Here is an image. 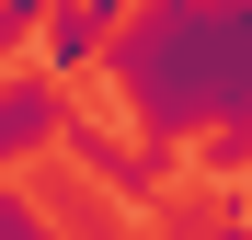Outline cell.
Returning a JSON list of instances; mask_svg holds the SVG:
<instances>
[{"mask_svg":"<svg viewBox=\"0 0 252 240\" xmlns=\"http://www.w3.org/2000/svg\"><path fill=\"white\" fill-rule=\"evenodd\" d=\"M126 126L160 149H206L218 172L252 160V12L241 0H138L103 46Z\"/></svg>","mask_w":252,"mask_h":240,"instance_id":"6da1fadb","label":"cell"},{"mask_svg":"<svg viewBox=\"0 0 252 240\" xmlns=\"http://www.w3.org/2000/svg\"><path fill=\"white\" fill-rule=\"evenodd\" d=\"M58 149H80V172H92L115 206H149V194H172V172H184V149L138 137L126 114H115V126H103V114H69V137H58Z\"/></svg>","mask_w":252,"mask_h":240,"instance_id":"7a4b0ae2","label":"cell"},{"mask_svg":"<svg viewBox=\"0 0 252 240\" xmlns=\"http://www.w3.org/2000/svg\"><path fill=\"white\" fill-rule=\"evenodd\" d=\"M58 137H69V92H58V80L46 69H34V80H0V160L58 149Z\"/></svg>","mask_w":252,"mask_h":240,"instance_id":"3957f363","label":"cell"},{"mask_svg":"<svg viewBox=\"0 0 252 240\" xmlns=\"http://www.w3.org/2000/svg\"><path fill=\"white\" fill-rule=\"evenodd\" d=\"M46 80H80V69H103V46H115V12L103 0H46Z\"/></svg>","mask_w":252,"mask_h":240,"instance_id":"277c9868","label":"cell"},{"mask_svg":"<svg viewBox=\"0 0 252 240\" xmlns=\"http://www.w3.org/2000/svg\"><path fill=\"white\" fill-rule=\"evenodd\" d=\"M0 240H69V229L34 206V194H0Z\"/></svg>","mask_w":252,"mask_h":240,"instance_id":"5b68a950","label":"cell"},{"mask_svg":"<svg viewBox=\"0 0 252 240\" xmlns=\"http://www.w3.org/2000/svg\"><path fill=\"white\" fill-rule=\"evenodd\" d=\"M34 23H46V0H0V57H23V46H34Z\"/></svg>","mask_w":252,"mask_h":240,"instance_id":"8992f818","label":"cell"},{"mask_svg":"<svg viewBox=\"0 0 252 240\" xmlns=\"http://www.w3.org/2000/svg\"><path fill=\"white\" fill-rule=\"evenodd\" d=\"M195 240H252V217H206V229H195Z\"/></svg>","mask_w":252,"mask_h":240,"instance_id":"52a82bcc","label":"cell"},{"mask_svg":"<svg viewBox=\"0 0 252 240\" xmlns=\"http://www.w3.org/2000/svg\"><path fill=\"white\" fill-rule=\"evenodd\" d=\"M103 12H115V23H126V12H138V0H103Z\"/></svg>","mask_w":252,"mask_h":240,"instance_id":"ba28073f","label":"cell"},{"mask_svg":"<svg viewBox=\"0 0 252 240\" xmlns=\"http://www.w3.org/2000/svg\"><path fill=\"white\" fill-rule=\"evenodd\" d=\"M241 12H252V0H241Z\"/></svg>","mask_w":252,"mask_h":240,"instance_id":"9c48e42d","label":"cell"}]
</instances>
